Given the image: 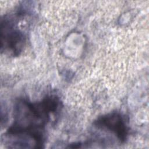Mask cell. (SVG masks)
Instances as JSON below:
<instances>
[{
	"instance_id": "6da1fadb",
	"label": "cell",
	"mask_w": 149,
	"mask_h": 149,
	"mask_svg": "<svg viewBox=\"0 0 149 149\" xmlns=\"http://www.w3.org/2000/svg\"><path fill=\"white\" fill-rule=\"evenodd\" d=\"M96 125L112 132L120 140L126 139L127 126L122 116L118 113H112L101 117L96 121Z\"/></svg>"
},
{
	"instance_id": "7a4b0ae2",
	"label": "cell",
	"mask_w": 149,
	"mask_h": 149,
	"mask_svg": "<svg viewBox=\"0 0 149 149\" xmlns=\"http://www.w3.org/2000/svg\"><path fill=\"white\" fill-rule=\"evenodd\" d=\"M9 26L5 29V34L1 35L2 48L8 49L14 54H18L20 51L24 42L23 35L18 30H13Z\"/></svg>"
}]
</instances>
